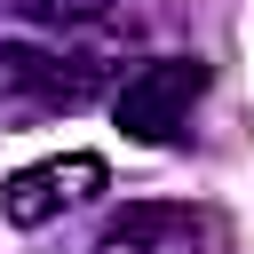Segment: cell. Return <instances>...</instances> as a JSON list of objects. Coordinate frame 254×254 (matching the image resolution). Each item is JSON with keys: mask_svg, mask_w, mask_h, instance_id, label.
<instances>
[{"mask_svg": "<svg viewBox=\"0 0 254 254\" xmlns=\"http://www.w3.org/2000/svg\"><path fill=\"white\" fill-rule=\"evenodd\" d=\"M95 87H103V56H87V48H40V40L0 48V111L8 119L79 111Z\"/></svg>", "mask_w": 254, "mask_h": 254, "instance_id": "obj_1", "label": "cell"}, {"mask_svg": "<svg viewBox=\"0 0 254 254\" xmlns=\"http://www.w3.org/2000/svg\"><path fill=\"white\" fill-rule=\"evenodd\" d=\"M198 95H206V64H198V56H151V64H135V71L119 79L111 119H119L135 143L159 151V143H183Z\"/></svg>", "mask_w": 254, "mask_h": 254, "instance_id": "obj_2", "label": "cell"}, {"mask_svg": "<svg viewBox=\"0 0 254 254\" xmlns=\"http://www.w3.org/2000/svg\"><path fill=\"white\" fill-rule=\"evenodd\" d=\"M103 183H111V175H103V159H95V151H64V159H40V167L8 175V183H0V214H8L16 230H40V222H56V214L87 206Z\"/></svg>", "mask_w": 254, "mask_h": 254, "instance_id": "obj_3", "label": "cell"}, {"mask_svg": "<svg viewBox=\"0 0 254 254\" xmlns=\"http://www.w3.org/2000/svg\"><path fill=\"white\" fill-rule=\"evenodd\" d=\"M119 0H0V16L32 24V32H79V24H103Z\"/></svg>", "mask_w": 254, "mask_h": 254, "instance_id": "obj_4", "label": "cell"}, {"mask_svg": "<svg viewBox=\"0 0 254 254\" xmlns=\"http://www.w3.org/2000/svg\"><path fill=\"white\" fill-rule=\"evenodd\" d=\"M95 254H159V246H151V238H143V230H111V238H103V246H95Z\"/></svg>", "mask_w": 254, "mask_h": 254, "instance_id": "obj_5", "label": "cell"}]
</instances>
